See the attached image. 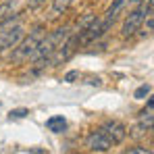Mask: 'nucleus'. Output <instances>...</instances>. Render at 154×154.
I'll return each mask as SVG.
<instances>
[{"label": "nucleus", "mask_w": 154, "mask_h": 154, "mask_svg": "<svg viewBox=\"0 0 154 154\" xmlns=\"http://www.w3.org/2000/svg\"><path fill=\"white\" fill-rule=\"evenodd\" d=\"M46 0H29V8H38V6H42Z\"/></svg>", "instance_id": "4468645a"}, {"label": "nucleus", "mask_w": 154, "mask_h": 154, "mask_svg": "<svg viewBox=\"0 0 154 154\" xmlns=\"http://www.w3.org/2000/svg\"><path fill=\"white\" fill-rule=\"evenodd\" d=\"M44 35H46V29H44V27H35L25 40H19L17 48H15V52H13V63L29 60V58L33 56L35 48L40 46V42L44 40Z\"/></svg>", "instance_id": "f257e3e1"}, {"label": "nucleus", "mask_w": 154, "mask_h": 154, "mask_svg": "<svg viewBox=\"0 0 154 154\" xmlns=\"http://www.w3.org/2000/svg\"><path fill=\"white\" fill-rule=\"evenodd\" d=\"M152 129V119H142V123L137 125V127H133V131H131V137H140V135H144V133H148Z\"/></svg>", "instance_id": "1a4fd4ad"}, {"label": "nucleus", "mask_w": 154, "mask_h": 154, "mask_svg": "<svg viewBox=\"0 0 154 154\" xmlns=\"http://www.w3.org/2000/svg\"><path fill=\"white\" fill-rule=\"evenodd\" d=\"M46 125H48V129L50 131H54V133H63L65 131V127H67V121H65V117H50L48 121H46Z\"/></svg>", "instance_id": "0eeeda50"}, {"label": "nucleus", "mask_w": 154, "mask_h": 154, "mask_svg": "<svg viewBox=\"0 0 154 154\" xmlns=\"http://www.w3.org/2000/svg\"><path fill=\"white\" fill-rule=\"evenodd\" d=\"M129 2H131V0H115V2L110 4V8L106 11V17L102 19V23H104V27H106V29H110V25H112V23L117 21V17H119V15L127 8Z\"/></svg>", "instance_id": "423d86ee"}, {"label": "nucleus", "mask_w": 154, "mask_h": 154, "mask_svg": "<svg viewBox=\"0 0 154 154\" xmlns=\"http://www.w3.org/2000/svg\"><path fill=\"white\" fill-rule=\"evenodd\" d=\"M146 15H152V0H148V4H142L140 8L131 11V13L127 15V19H125V23H123V29H121L123 38H129V35H133V33L140 29V25L144 23Z\"/></svg>", "instance_id": "f03ea898"}, {"label": "nucleus", "mask_w": 154, "mask_h": 154, "mask_svg": "<svg viewBox=\"0 0 154 154\" xmlns=\"http://www.w3.org/2000/svg\"><path fill=\"white\" fill-rule=\"evenodd\" d=\"M25 115H27L25 108H19V110H13V112H11V117H15V119H21V117H25Z\"/></svg>", "instance_id": "ddd939ff"}, {"label": "nucleus", "mask_w": 154, "mask_h": 154, "mask_svg": "<svg viewBox=\"0 0 154 154\" xmlns=\"http://www.w3.org/2000/svg\"><path fill=\"white\" fill-rule=\"evenodd\" d=\"M121 154H152V150L150 148H144V146H133V148L123 150Z\"/></svg>", "instance_id": "9d476101"}, {"label": "nucleus", "mask_w": 154, "mask_h": 154, "mask_svg": "<svg viewBox=\"0 0 154 154\" xmlns=\"http://www.w3.org/2000/svg\"><path fill=\"white\" fill-rule=\"evenodd\" d=\"M77 77H79V73H77V71H69V73L65 75V81H67V83H71V81H75Z\"/></svg>", "instance_id": "f8f14e48"}, {"label": "nucleus", "mask_w": 154, "mask_h": 154, "mask_svg": "<svg viewBox=\"0 0 154 154\" xmlns=\"http://www.w3.org/2000/svg\"><path fill=\"white\" fill-rule=\"evenodd\" d=\"M73 0H52V17H58L63 15L69 6H71Z\"/></svg>", "instance_id": "6e6552de"}, {"label": "nucleus", "mask_w": 154, "mask_h": 154, "mask_svg": "<svg viewBox=\"0 0 154 154\" xmlns=\"http://www.w3.org/2000/svg\"><path fill=\"white\" fill-rule=\"evenodd\" d=\"M21 38H23V27L21 25H13V27L2 29L0 31V52L8 50V48H15Z\"/></svg>", "instance_id": "7ed1b4c3"}, {"label": "nucleus", "mask_w": 154, "mask_h": 154, "mask_svg": "<svg viewBox=\"0 0 154 154\" xmlns=\"http://www.w3.org/2000/svg\"><path fill=\"white\" fill-rule=\"evenodd\" d=\"M148 94H150V85H142V88H137L135 98H144V96H148Z\"/></svg>", "instance_id": "9b49d317"}, {"label": "nucleus", "mask_w": 154, "mask_h": 154, "mask_svg": "<svg viewBox=\"0 0 154 154\" xmlns=\"http://www.w3.org/2000/svg\"><path fill=\"white\" fill-rule=\"evenodd\" d=\"M100 131L108 137L110 144H121L127 137V129H125L123 123H119V121H106L102 127H100Z\"/></svg>", "instance_id": "20e7f679"}, {"label": "nucleus", "mask_w": 154, "mask_h": 154, "mask_svg": "<svg viewBox=\"0 0 154 154\" xmlns=\"http://www.w3.org/2000/svg\"><path fill=\"white\" fill-rule=\"evenodd\" d=\"M85 146L90 148V150H94V152H106V150H110V142H108V137L104 135L100 129H94L88 137H85Z\"/></svg>", "instance_id": "39448f33"}]
</instances>
